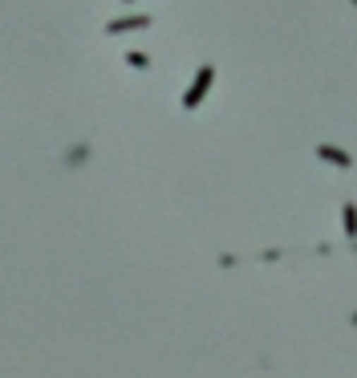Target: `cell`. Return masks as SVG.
Returning <instances> with one entry per match:
<instances>
[{"label": "cell", "instance_id": "cell-2", "mask_svg": "<svg viewBox=\"0 0 357 378\" xmlns=\"http://www.w3.org/2000/svg\"><path fill=\"white\" fill-rule=\"evenodd\" d=\"M321 155H325V159H337V163H349V159H345L341 150H333V147H321Z\"/></svg>", "mask_w": 357, "mask_h": 378}, {"label": "cell", "instance_id": "cell-1", "mask_svg": "<svg viewBox=\"0 0 357 378\" xmlns=\"http://www.w3.org/2000/svg\"><path fill=\"white\" fill-rule=\"evenodd\" d=\"M211 78H215V73H211V69H203V82L195 85L191 94H187V106H199V98H203V94H207V82Z\"/></svg>", "mask_w": 357, "mask_h": 378}]
</instances>
